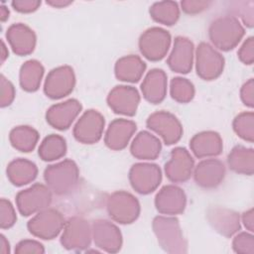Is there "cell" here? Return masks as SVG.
<instances>
[{"mask_svg": "<svg viewBox=\"0 0 254 254\" xmlns=\"http://www.w3.org/2000/svg\"><path fill=\"white\" fill-rule=\"evenodd\" d=\"M47 186L59 195L71 192L78 183L79 171L77 165L69 159L49 166L44 173Z\"/></svg>", "mask_w": 254, "mask_h": 254, "instance_id": "obj_2", "label": "cell"}, {"mask_svg": "<svg viewBox=\"0 0 254 254\" xmlns=\"http://www.w3.org/2000/svg\"><path fill=\"white\" fill-rule=\"evenodd\" d=\"M12 7L20 13H31L36 11L40 5L39 0H14L12 1Z\"/></svg>", "mask_w": 254, "mask_h": 254, "instance_id": "obj_43", "label": "cell"}, {"mask_svg": "<svg viewBox=\"0 0 254 254\" xmlns=\"http://www.w3.org/2000/svg\"><path fill=\"white\" fill-rule=\"evenodd\" d=\"M194 168V162L186 148H175L169 161L165 164L167 178L173 183H184L188 181Z\"/></svg>", "mask_w": 254, "mask_h": 254, "instance_id": "obj_14", "label": "cell"}, {"mask_svg": "<svg viewBox=\"0 0 254 254\" xmlns=\"http://www.w3.org/2000/svg\"><path fill=\"white\" fill-rule=\"evenodd\" d=\"M228 166L238 174L251 176L254 172V151L244 146H235L228 155Z\"/></svg>", "mask_w": 254, "mask_h": 254, "instance_id": "obj_29", "label": "cell"}, {"mask_svg": "<svg viewBox=\"0 0 254 254\" xmlns=\"http://www.w3.org/2000/svg\"><path fill=\"white\" fill-rule=\"evenodd\" d=\"M187 204L185 191L174 185H168L162 188L155 197V205L159 212L163 214H180Z\"/></svg>", "mask_w": 254, "mask_h": 254, "instance_id": "obj_17", "label": "cell"}, {"mask_svg": "<svg viewBox=\"0 0 254 254\" xmlns=\"http://www.w3.org/2000/svg\"><path fill=\"white\" fill-rule=\"evenodd\" d=\"M14 97H15L14 85L2 74L1 75V98H0L1 107L10 105L14 100Z\"/></svg>", "mask_w": 254, "mask_h": 254, "instance_id": "obj_38", "label": "cell"}, {"mask_svg": "<svg viewBox=\"0 0 254 254\" xmlns=\"http://www.w3.org/2000/svg\"><path fill=\"white\" fill-rule=\"evenodd\" d=\"M17 220L15 209L12 203L5 199L1 198L0 200V225L2 229L10 228L15 224Z\"/></svg>", "mask_w": 254, "mask_h": 254, "instance_id": "obj_37", "label": "cell"}, {"mask_svg": "<svg viewBox=\"0 0 254 254\" xmlns=\"http://www.w3.org/2000/svg\"><path fill=\"white\" fill-rule=\"evenodd\" d=\"M147 126L161 136L167 145L177 143L183 135V127L179 119L170 112L158 111L147 119Z\"/></svg>", "mask_w": 254, "mask_h": 254, "instance_id": "obj_11", "label": "cell"}, {"mask_svg": "<svg viewBox=\"0 0 254 254\" xmlns=\"http://www.w3.org/2000/svg\"><path fill=\"white\" fill-rule=\"evenodd\" d=\"M253 6H254V2L253 1H248V2L238 3V8H237V11L240 15V18L242 19L243 23L249 28L253 27V23H254Z\"/></svg>", "mask_w": 254, "mask_h": 254, "instance_id": "obj_42", "label": "cell"}, {"mask_svg": "<svg viewBox=\"0 0 254 254\" xmlns=\"http://www.w3.org/2000/svg\"><path fill=\"white\" fill-rule=\"evenodd\" d=\"M8 43L13 52L19 56L31 54L36 46V35L34 31L25 24L18 23L9 27L6 34Z\"/></svg>", "mask_w": 254, "mask_h": 254, "instance_id": "obj_22", "label": "cell"}, {"mask_svg": "<svg viewBox=\"0 0 254 254\" xmlns=\"http://www.w3.org/2000/svg\"><path fill=\"white\" fill-rule=\"evenodd\" d=\"M45 249L43 245L36 240H22L20 241L15 248V253L17 254H26V253H44Z\"/></svg>", "mask_w": 254, "mask_h": 254, "instance_id": "obj_39", "label": "cell"}, {"mask_svg": "<svg viewBox=\"0 0 254 254\" xmlns=\"http://www.w3.org/2000/svg\"><path fill=\"white\" fill-rule=\"evenodd\" d=\"M141 90L144 98L154 104L162 102L167 93V74L164 70L154 68L145 76Z\"/></svg>", "mask_w": 254, "mask_h": 254, "instance_id": "obj_24", "label": "cell"}, {"mask_svg": "<svg viewBox=\"0 0 254 254\" xmlns=\"http://www.w3.org/2000/svg\"><path fill=\"white\" fill-rule=\"evenodd\" d=\"M64 218L54 208H45L32 217L28 222L29 231L42 239H53L64 229Z\"/></svg>", "mask_w": 254, "mask_h": 254, "instance_id": "obj_5", "label": "cell"}, {"mask_svg": "<svg viewBox=\"0 0 254 254\" xmlns=\"http://www.w3.org/2000/svg\"><path fill=\"white\" fill-rule=\"evenodd\" d=\"M129 181L137 192L148 194L159 187L162 181L161 169L155 164H135L130 169Z\"/></svg>", "mask_w": 254, "mask_h": 254, "instance_id": "obj_10", "label": "cell"}, {"mask_svg": "<svg viewBox=\"0 0 254 254\" xmlns=\"http://www.w3.org/2000/svg\"><path fill=\"white\" fill-rule=\"evenodd\" d=\"M140 95L135 87L117 85L109 92L107 103L117 114L133 116L138 108Z\"/></svg>", "mask_w": 254, "mask_h": 254, "instance_id": "obj_15", "label": "cell"}, {"mask_svg": "<svg viewBox=\"0 0 254 254\" xmlns=\"http://www.w3.org/2000/svg\"><path fill=\"white\" fill-rule=\"evenodd\" d=\"M135 131L136 124L132 120L123 118L115 119L109 124L107 128L104 142L106 146L112 150H122L127 146Z\"/></svg>", "mask_w": 254, "mask_h": 254, "instance_id": "obj_23", "label": "cell"}, {"mask_svg": "<svg viewBox=\"0 0 254 254\" xmlns=\"http://www.w3.org/2000/svg\"><path fill=\"white\" fill-rule=\"evenodd\" d=\"M171 96L180 103L190 102L194 96L193 84L184 77L173 78L171 81Z\"/></svg>", "mask_w": 254, "mask_h": 254, "instance_id": "obj_34", "label": "cell"}, {"mask_svg": "<svg viewBox=\"0 0 254 254\" xmlns=\"http://www.w3.org/2000/svg\"><path fill=\"white\" fill-rule=\"evenodd\" d=\"M37 175V166L33 162L26 159H16L7 167V177L9 181L17 187H21L33 182Z\"/></svg>", "mask_w": 254, "mask_h": 254, "instance_id": "obj_28", "label": "cell"}, {"mask_svg": "<svg viewBox=\"0 0 254 254\" xmlns=\"http://www.w3.org/2000/svg\"><path fill=\"white\" fill-rule=\"evenodd\" d=\"M193 44L185 37L175 39L174 48L168 58L169 67L179 73H188L192 67Z\"/></svg>", "mask_w": 254, "mask_h": 254, "instance_id": "obj_20", "label": "cell"}, {"mask_svg": "<svg viewBox=\"0 0 254 254\" xmlns=\"http://www.w3.org/2000/svg\"><path fill=\"white\" fill-rule=\"evenodd\" d=\"M211 5L210 1H199V0H185L181 2V6L184 12L187 14H197Z\"/></svg>", "mask_w": 254, "mask_h": 254, "instance_id": "obj_41", "label": "cell"}, {"mask_svg": "<svg viewBox=\"0 0 254 254\" xmlns=\"http://www.w3.org/2000/svg\"><path fill=\"white\" fill-rule=\"evenodd\" d=\"M81 110V104L76 99L66 101L51 106L46 114L47 122L59 130L67 129Z\"/></svg>", "mask_w": 254, "mask_h": 254, "instance_id": "obj_18", "label": "cell"}, {"mask_svg": "<svg viewBox=\"0 0 254 254\" xmlns=\"http://www.w3.org/2000/svg\"><path fill=\"white\" fill-rule=\"evenodd\" d=\"M190 147L195 157L207 158L219 155L222 151L223 145L218 133L213 131H204L191 138Z\"/></svg>", "mask_w": 254, "mask_h": 254, "instance_id": "obj_25", "label": "cell"}, {"mask_svg": "<svg viewBox=\"0 0 254 254\" xmlns=\"http://www.w3.org/2000/svg\"><path fill=\"white\" fill-rule=\"evenodd\" d=\"M233 250L241 254L254 253V237L248 232H241L236 235L232 242Z\"/></svg>", "mask_w": 254, "mask_h": 254, "instance_id": "obj_36", "label": "cell"}, {"mask_svg": "<svg viewBox=\"0 0 254 254\" xmlns=\"http://www.w3.org/2000/svg\"><path fill=\"white\" fill-rule=\"evenodd\" d=\"M240 96L242 102L248 106L253 107L254 106V80L253 78H250L248 81H246L241 90H240Z\"/></svg>", "mask_w": 254, "mask_h": 254, "instance_id": "obj_44", "label": "cell"}, {"mask_svg": "<svg viewBox=\"0 0 254 254\" xmlns=\"http://www.w3.org/2000/svg\"><path fill=\"white\" fill-rule=\"evenodd\" d=\"M171 45V35L168 31L153 27L146 30L139 39L141 54L148 60L156 62L162 60Z\"/></svg>", "mask_w": 254, "mask_h": 254, "instance_id": "obj_8", "label": "cell"}, {"mask_svg": "<svg viewBox=\"0 0 254 254\" xmlns=\"http://www.w3.org/2000/svg\"><path fill=\"white\" fill-rule=\"evenodd\" d=\"M0 252L2 254H8L10 252V247H9V242L5 238L4 235L0 236Z\"/></svg>", "mask_w": 254, "mask_h": 254, "instance_id": "obj_47", "label": "cell"}, {"mask_svg": "<svg viewBox=\"0 0 254 254\" xmlns=\"http://www.w3.org/2000/svg\"><path fill=\"white\" fill-rule=\"evenodd\" d=\"M51 201L52 190L42 184H35L18 192L16 196L18 210L24 216H29L47 208Z\"/></svg>", "mask_w": 254, "mask_h": 254, "instance_id": "obj_6", "label": "cell"}, {"mask_svg": "<svg viewBox=\"0 0 254 254\" xmlns=\"http://www.w3.org/2000/svg\"><path fill=\"white\" fill-rule=\"evenodd\" d=\"M150 15L156 22L171 26L178 21L180 17V8L177 2L160 1L151 6Z\"/></svg>", "mask_w": 254, "mask_h": 254, "instance_id": "obj_33", "label": "cell"}, {"mask_svg": "<svg viewBox=\"0 0 254 254\" xmlns=\"http://www.w3.org/2000/svg\"><path fill=\"white\" fill-rule=\"evenodd\" d=\"M43 75L44 67L40 62L27 61L20 69V85L28 92L36 91L40 87Z\"/></svg>", "mask_w": 254, "mask_h": 254, "instance_id": "obj_30", "label": "cell"}, {"mask_svg": "<svg viewBox=\"0 0 254 254\" xmlns=\"http://www.w3.org/2000/svg\"><path fill=\"white\" fill-rule=\"evenodd\" d=\"M71 3L72 1H69V0H48L47 1V4L56 8H64L68 6Z\"/></svg>", "mask_w": 254, "mask_h": 254, "instance_id": "obj_46", "label": "cell"}, {"mask_svg": "<svg viewBox=\"0 0 254 254\" xmlns=\"http://www.w3.org/2000/svg\"><path fill=\"white\" fill-rule=\"evenodd\" d=\"M104 129V117L96 110L85 111L73 127L74 138L83 144H93L100 140Z\"/></svg>", "mask_w": 254, "mask_h": 254, "instance_id": "obj_13", "label": "cell"}, {"mask_svg": "<svg viewBox=\"0 0 254 254\" xmlns=\"http://www.w3.org/2000/svg\"><path fill=\"white\" fill-rule=\"evenodd\" d=\"M9 18V10L6 6H0V20L1 22H5Z\"/></svg>", "mask_w": 254, "mask_h": 254, "instance_id": "obj_48", "label": "cell"}, {"mask_svg": "<svg viewBox=\"0 0 254 254\" xmlns=\"http://www.w3.org/2000/svg\"><path fill=\"white\" fill-rule=\"evenodd\" d=\"M196 73L204 80L217 78L223 70L224 59L207 43H200L196 49Z\"/></svg>", "mask_w": 254, "mask_h": 254, "instance_id": "obj_9", "label": "cell"}, {"mask_svg": "<svg viewBox=\"0 0 254 254\" xmlns=\"http://www.w3.org/2000/svg\"><path fill=\"white\" fill-rule=\"evenodd\" d=\"M235 133L245 141H254V114L253 112H242L233 121Z\"/></svg>", "mask_w": 254, "mask_h": 254, "instance_id": "obj_35", "label": "cell"}, {"mask_svg": "<svg viewBox=\"0 0 254 254\" xmlns=\"http://www.w3.org/2000/svg\"><path fill=\"white\" fill-rule=\"evenodd\" d=\"M8 57V51L6 49V46L4 44V42L2 41V52H1V62L4 63V61L6 60V58Z\"/></svg>", "mask_w": 254, "mask_h": 254, "instance_id": "obj_49", "label": "cell"}, {"mask_svg": "<svg viewBox=\"0 0 254 254\" xmlns=\"http://www.w3.org/2000/svg\"><path fill=\"white\" fill-rule=\"evenodd\" d=\"M75 84L73 69L68 65H62L52 69L47 75L44 91L53 99H59L68 95Z\"/></svg>", "mask_w": 254, "mask_h": 254, "instance_id": "obj_12", "label": "cell"}, {"mask_svg": "<svg viewBox=\"0 0 254 254\" xmlns=\"http://www.w3.org/2000/svg\"><path fill=\"white\" fill-rule=\"evenodd\" d=\"M153 230L161 247L168 253H186L188 244L176 217L157 216L153 220Z\"/></svg>", "mask_w": 254, "mask_h": 254, "instance_id": "obj_3", "label": "cell"}, {"mask_svg": "<svg viewBox=\"0 0 254 254\" xmlns=\"http://www.w3.org/2000/svg\"><path fill=\"white\" fill-rule=\"evenodd\" d=\"M225 176L224 164L217 159L202 160L193 168L195 183L204 189H213L220 185Z\"/></svg>", "mask_w": 254, "mask_h": 254, "instance_id": "obj_19", "label": "cell"}, {"mask_svg": "<svg viewBox=\"0 0 254 254\" xmlns=\"http://www.w3.org/2000/svg\"><path fill=\"white\" fill-rule=\"evenodd\" d=\"M92 238L97 247L105 252L116 253L122 246L119 228L105 219H97L92 224Z\"/></svg>", "mask_w": 254, "mask_h": 254, "instance_id": "obj_16", "label": "cell"}, {"mask_svg": "<svg viewBox=\"0 0 254 254\" xmlns=\"http://www.w3.org/2000/svg\"><path fill=\"white\" fill-rule=\"evenodd\" d=\"M11 145L21 152H31L37 145L39 133L30 126H17L9 135Z\"/></svg>", "mask_w": 254, "mask_h": 254, "instance_id": "obj_31", "label": "cell"}, {"mask_svg": "<svg viewBox=\"0 0 254 254\" xmlns=\"http://www.w3.org/2000/svg\"><path fill=\"white\" fill-rule=\"evenodd\" d=\"M65 140L62 136L56 134H51L46 137L39 147L40 158L47 162L61 159L65 155Z\"/></svg>", "mask_w": 254, "mask_h": 254, "instance_id": "obj_32", "label": "cell"}, {"mask_svg": "<svg viewBox=\"0 0 254 254\" xmlns=\"http://www.w3.org/2000/svg\"><path fill=\"white\" fill-rule=\"evenodd\" d=\"M207 220L212 228L225 237H230L240 229L237 212L224 207H211L207 210Z\"/></svg>", "mask_w": 254, "mask_h": 254, "instance_id": "obj_21", "label": "cell"}, {"mask_svg": "<svg viewBox=\"0 0 254 254\" xmlns=\"http://www.w3.org/2000/svg\"><path fill=\"white\" fill-rule=\"evenodd\" d=\"M110 217L121 224L134 222L140 214V203L130 192L119 190L109 195L106 203Z\"/></svg>", "mask_w": 254, "mask_h": 254, "instance_id": "obj_4", "label": "cell"}, {"mask_svg": "<svg viewBox=\"0 0 254 254\" xmlns=\"http://www.w3.org/2000/svg\"><path fill=\"white\" fill-rule=\"evenodd\" d=\"M239 60L245 64H252L254 62V38L249 37L238 51Z\"/></svg>", "mask_w": 254, "mask_h": 254, "instance_id": "obj_40", "label": "cell"}, {"mask_svg": "<svg viewBox=\"0 0 254 254\" xmlns=\"http://www.w3.org/2000/svg\"><path fill=\"white\" fill-rule=\"evenodd\" d=\"M91 237L89 223L82 217L73 216L64 223L61 243L67 250L80 251L89 246Z\"/></svg>", "mask_w": 254, "mask_h": 254, "instance_id": "obj_7", "label": "cell"}, {"mask_svg": "<svg viewBox=\"0 0 254 254\" xmlns=\"http://www.w3.org/2000/svg\"><path fill=\"white\" fill-rule=\"evenodd\" d=\"M160 140L147 131H141L131 144L132 155L140 160H154L161 153Z\"/></svg>", "mask_w": 254, "mask_h": 254, "instance_id": "obj_26", "label": "cell"}, {"mask_svg": "<svg viewBox=\"0 0 254 254\" xmlns=\"http://www.w3.org/2000/svg\"><path fill=\"white\" fill-rule=\"evenodd\" d=\"M242 222L244 226L250 231L253 232L254 230V210L253 208H250L242 215Z\"/></svg>", "mask_w": 254, "mask_h": 254, "instance_id": "obj_45", "label": "cell"}, {"mask_svg": "<svg viewBox=\"0 0 254 254\" xmlns=\"http://www.w3.org/2000/svg\"><path fill=\"white\" fill-rule=\"evenodd\" d=\"M146 69V64L140 57L130 55L119 59L115 64V75L127 82H137Z\"/></svg>", "mask_w": 254, "mask_h": 254, "instance_id": "obj_27", "label": "cell"}, {"mask_svg": "<svg viewBox=\"0 0 254 254\" xmlns=\"http://www.w3.org/2000/svg\"><path fill=\"white\" fill-rule=\"evenodd\" d=\"M245 30L235 16H222L209 26L208 35L211 43L221 51H230L241 41Z\"/></svg>", "mask_w": 254, "mask_h": 254, "instance_id": "obj_1", "label": "cell"}]
</instances>
